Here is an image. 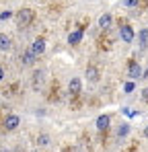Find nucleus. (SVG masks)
<instances>
[{
	"instance_id": "obj_10",
	"label": "nucleus",
	"mask_w": 148,
	"mask_h": 152,
	"mask_svg": "<svg viewBox=\"0 0 148 152\" xmlns=\"http://www.w3.org/2000/svg\"><path fill=\"white\" fill-rule=\"evenodd\" d=\"M68 91L72 97H80V78H72L68 84Z\"/></svg>"
},
{
	"instance_id": "obj_5",
	"label": "nucleus",
	"mask_w": 148,
	"mask_h": 152,
	"mask_svg": "<svg viewBox=\"0 0 148 152\" xmlns=\"http://www.w3.org/2000/svg\"><path fill=\"white\" fill-rule=\"evenodd\" d=\"M31 51H33L35 56H41V53L45 51V37H43V35L35 37V41H33V45H31Z\"/></svg>"
},
{
	"instance_id": "obj_1",
	"label": "nucleus",
	"mask_w": 148,
	"mask_h": 152,
	"mask_svg": "<svg viewBox=\"0 0 148 152\" xmlns=\"http://www.w3.org/2000/svg\"><path fill=\"white\" fill-rule=\"evenodd\" d=\"M15 19H17V27H19V29H27V27L35 21V10L25 6V8H21V10H17Z\"/></svg>"
},
{
	"instance_id": "obj_3",
	"label": "nucleus",
	"mask_w": 148,
	"mask_h": 152,
	"mask_svg": "<svg viewBox=\"0 0 148 152\" xmlns=\"http://www.w3.org/2000/svg\"><path fill=\"white\" fill-rule=\"evenodd\" d=\"M2 129L4 132H15L17 127L21 126V119H19V115H6L4 119H2Z\"/></svg>"
},
{
	"instance_id": "obj_4",
	"label": "nucleus",
	"mask_w": 148,
	"mask_h": 152,
	"mask_svg": "<svg viewBox=\"0 0 148 152\" xmlns=\"http://www.w3.org/2000/svg\"><path fill=\"white\" fill-rule=\"evenodd\" d=\"M127 76H130L132 80H138V78H142V68H140V64H138L134 58L127 62Z\"/></svg>"
},
{
	"instance_id": "obj_19",
	"label": "nucleus",
	"mask_w": 148,
	"mask_h": 152,
	"mask_svg": "<svg viewBox=\"0 0 148 152\" xmlns=\"http://www.w3.org/2000/svg\"><path fill=\"white\" fill-rule=\"evenodd\" d=\"M12 17V10H4V12H0V21H8Z\"/></svg>"
},
{
	"instance_id": "obj_2",
	"label": "nucleus",
	"mask_w": 148,
	"mask_h": 152,
	"mask_svg": "<svg viewBox=\"0 0 148 152\" xmlns=\"http://www.w3.org/2000/svg\"><path fill=\"white\" fill-rule=\"evenodd\" d=\"M119 37H122V41H125V43H132L134 41V37H136V33H134V29H132V25L130 23H125V21H119Z\"/></svg>"
},
{
	"instance_id": "obj_8",
	"label": "nucleus",
	"mask_w": 148,
	"mask_h": 152,
	"mask_svg": "<svg viewBox=\"0 0 148 152\" xmlns=\"http://www.w3.org/2000/svg\"><path fill=\"white\" fill-rule=\"evenodd\" d=\"M82 35H84V31H80V29H74L72 33L68 35V43H70V45H78V43L82 41Z\"/></svg>"
},
{
	"instance_id": "obj_14",
	"label": "nucleus",
	"mask_w": 148,
	"mask_h": 152,
	"mask_svg": "<svg viewBox=\"0 0 148 152\" xmlns=\"http://www.w3.org/2000/svg\"><path fill=\"white\" fill-rule=\"evenodd\" d=\"M49 93H51V95H49L48 99L51 103H53V101L58 103V101H60V84H58V82H53V84H51V91H49Z\"/></svg>"
},
{
	"instance_id": "obj_13",
	"label": "nucleus",
	"mask_w": 148,
	"mask_h": 152,
	"mask_svg": "<svg viewBox=\"0 0 148 152\" xmlns=\"http://www.w3.org/2000/svg\"><path fill=\"white\" fill-rule=\"evenodd\" d=\"M138 43H140L142 50H146V48H148V29H142V31L138 33Z\"/></svg>"
},
{
	"instance_id": "obj_15",
	"label": "nucleus",
	"mask_w": 148,
	"mask_h": 152,
	"mask_svg": "<svg viewBox=\"0 0 148 152\" xmlns=\"http://www.w3.org/2000/svg\"><path fill=\"white\" fill-rule=\"evenodd\" d=\"M41 82H43V72L39 70V72H35V74H33V88L37 91V88L41 86Z\"/></svg>"
},
{
	"instance_id": "obj_22",
	"label": "nucleus",
	"mask_w": 148,
	"mask_h": 152,
	"mask_svg": "<svg viewBox=\"0 0 148 152\" xmlns=\"http://www.w3.org/2000/svg\"><path fill=\"white\" fill-rule=\"evenodd\" d=\"M4 76H6V72H4V68H2V66H0V82H2V80H4Z\"/></svg>"
},
{
	"instance_id": "obj_20",
	"label": "nucleus",
	"mask_w": 148,
	"mask_h": 152,
	"mask_svg": "<svg viewBox=\"0 0 148 152\" xmlns=\"http://www.w3.org/2000/svg\"><path fill=\"white\" fill-rule=\"evenodd\" d=\"M123 6H127V8H136V6H138V0H123Z\"/></svg>"
},
{
	"instance_id": "obj_23",
	"label": "nucleus",
	"mask_w": 148,
	"mask_h": 152,
	"mask_svg": "<svg viewBox=\"0 0 148 152\" xmlns=\"http://www.w3.org/2000/svg\"><path fill=\"white\" fill-rule=\"evenodd\" d=\"M142 99H144V101H148V88H144V93H142Z\"/></svg>"
},
{
	"instance_id": "obj_26",
	"label": "nucleus",
	"mask_w": 148,
	"mask_h": 152,
	"mask_svg": "<svg viewBox=\"0 0 148 152\" xmlns=\"http://www.w3.org/2000/svg\"><path fill=\"white\" fill-rule=\"evenodd\" d=\"M142 78H148V70H146V72H142Z\"/></svg>"
},
{
	"instance_id": "obj_21",
	"label": "nucleus",
	"mask_w": 148,
	"mask_h": 152,
	"mask_svg": "<svg viewBox=\"0 0 148 152\" xmlns=\"http://www.w3.org/2000/svg\"><path fill=\"white\" fill-rule=\"evenodd\" d=\"M134 88H136V84H134V82H125V93H132Z\"/></svg>"
},
{
	"instance_id": "obj_6",
	"label": "nucleus",
	"mask_w": 148,
	"mask_h": 152,
	"mask_svg": "<svg viewBox=\"0 0 148 152\" xmlns=\"http://www.w3.org/2000/svg\"><path fill=\"white\" fill-rule=\"evenodd\" d=\"M35 60H37V56L31 51V48H29V50H25L23 53H21V64H23V66H33V64H35Z\"/></svg>"
},
{
	"instance_id": "obj_17",
	"label": "nucleus",
	"mask_w": 148,
	"mask_h": 152,
	"mask_svg": "<svg viewBox=\"0 0 148 152\" xmlns=\"http://www.w3.org/2000/svg\"><path fill=\"white\" fill-rule=\"evenodd\" d=\"M99 50H111V39H99Z\"/></svg>"
},
{
	"instance_id": "obj_24",
	"label": "nucleus",
	"mask_w": 148,
	"mask_h": 152,
	"mask_svg": "<svg viewBox=\"0 0 148 152\" xmlns=\"http://www.w3.org/2000/svg\"><path fill=\"white\" fill-rule=\"evenodd\" d=\"M64 152H74V150L70 148V146H66V148H64Z\"/></svg>"
},
{
	"instance_id": "obj_16",
	"label": "nucleus",
	"mask_w": 148,
	"mask_h": 152,
	"mask_svg": "<svg viewBox=\"0 0 148 152\" xmlns=\"http://www.w3.org/2000/svg\"><path fill=\"white\" fill-rule=\"evenodd\" d=\"M49 142H51V140H49L48 134H39V136H37V146H48Z\"/></svg>"
},
{
	"instance_id": "obj_18",
	"label": "nucleus",
	"mask_w": 148,
	"mask_h": 152,
	"mask_svg": "<svg viewBox=\"0 0 148 152\" xmlns=\"http://www.w3.org/2000/svg\"><path fill=\"white\" fill-rule=\"evenodd\" d=\"M127 132H130V126L125 124V126H122L119 129H117V136H119V138H125V136H127Z\"/></svg>"
},
{
	"instance_id": "obj_12",
	"label": "nucleus",
	"mask_w": 148,
	"mask_h": 152,
	"mask_svg": "<svg viewBox=\"0 0 148 152\" xmlns=\"http://www.w3.org/2000/svg\"><path fill=\"white\" fill-rule=\"evenodd\" d=\"M99 68L97 66H86V78L91 80V82H99Z\"/></svg>"
},
{
	"instance_id": "obj_11",
	"label": "nucleus",
	"mask_w": 148,
	"mask_h": 152,
	"mask_svg": "<svg viewBox=\"0 0 148 152\" xmlns=\"http://www.w3.org/2000/svg\"><path fill=\"white\" fill-rule=\"evenodd\" d=\"M111 23H113V17H111L109 12H105V15H101V19H99V27H101L103 31H107V29L111 27Z\"/></svg>"
},
{
	"instance_id": "obj_9",
	"label": "nucleus",
	"mask_w": 148,
	"mask_h": 152,
	"mask_svg": "<svg viewBox=\"0 0 148 152\" xmlns=\"http://www.w3.org/2000/svg\"><path fill=\"white\" fill-rule=\"evenodd\" d=\"M12 48V39L6 33H0V51H8Z\"/></svg>"
},
{
	"instance_id": "obj_7",
	"label": "nucleus",
	"mask_w": 148,
	"mask_h": 152,
	"mask_svg": "<svg viewBox=\"0 0 148 152\" xmlns=\"http://www.w3.org/2000/svg\"><path fill=\"white\" fill-rule=\"evenodd\" d=\"M109 124H111V117L109 115H99L97 117V129L99 132H107L109 129Z\"/></svg>"
},
{
	"instance_id": "obj_25",
	"label": "nucleus",
	"mask_w": 148,
	"mask_h": 152,
	"mask_svg": "<svg viewBox=\"0 0 148 152\" xmlns=\"http://www.w3.org/2000/svg\"><path fill=\"white\" fill-rule=\"evenodd\" d=\"M144 138H148V126L144 127Z\"/></svg>"
}]
</instances>
